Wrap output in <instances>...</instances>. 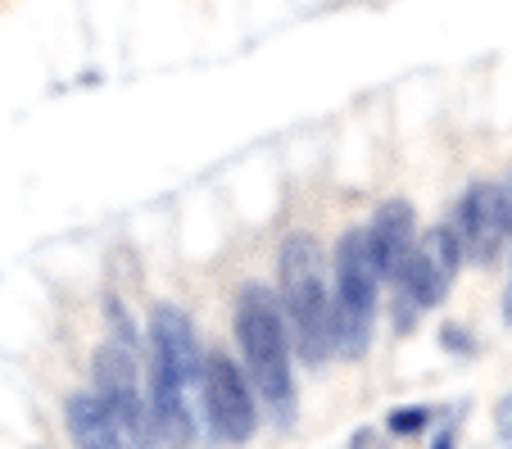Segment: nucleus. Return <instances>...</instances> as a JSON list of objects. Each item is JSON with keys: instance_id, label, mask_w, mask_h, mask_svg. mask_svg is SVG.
I'll return each mask as SVG.
<instances>
[{"instance_id": "nucleus-12", "label": "nucleus", "mask_w": 512, "mask_h": 449, "mask_svg": "<svg viewBox=\"0 0 512 449\" xmlns=\"http://www.w3.org/2000/svg\"><path fill=\"white\" fill-rule=\"evenodd\" d=\"M494 431H499V440L512 449V395H503L499 409H494Z\"/></svg>"}, {"instance_id": "nucleus-7", "label": "nucleus", "mask_w": 512, "mask_h": 449, "mask_svg": "<svg viewBox=\"0 0 512 449\" xmlns=\"http://www.w3.org/2000/svg\"><path fill=\"white\" fill-rule=\"evenodd\" d=\"M254 381L245 363L232 354L213 350L204 354V381H200V409L209 422L213 445H245L259 431V400H254Z\"/></svg>"}, {"instance_id": "nucleus-10", "label": "nucleus", "mask_w": 512, "mask_h": 449, "mask_svg": "<svg viewBox=\"0 0 512 449\" xmlns=\"http://www.w3.org/2000/svg\"><path fill=\"white\" fill-rule=\"evenodd\" d=\"M64 418H68V436H73L78 449H127L123 427H118V418L109 413V404L96 391L68 395Z\"/></svg>"}, {"instance_id": "nucleus-5", "label": "nucleus", "mask_w": 512, "mask_h": 449, "mask_svg": "<svg viewBox=\"0 0 512 449\" xmlns=\"http://www.w3.org/2000/svg\"><path fill=\"white\" fill-rule=\"evenodd\" d=\"M109 336L105 345L96 350V395L109 404V413L123 427L127 449H155V413H150V395L141 386V368H136V336L127 327L123 309L109 304Z\"/></svg>"}, {"instance_id": "nucleus-8", "label": "nucleus", "mask_w": 512, "mask_h": 449, "mask_svg": "<svg viewBox=\"0 0 512 449\" xmlns=\"http://www.w3.org/2000/svg\"><path fill=\"white\" fill-rule=\"evenodd\" d=\"M458 241H463L467 264H494L503 250V241L512 236V205H508V191L499 182H476L463 191L458 200Z\"/></svg>"}, {"instance_id": "nucleus-6", "label": "nucleus", "mask_w": 512, "mask_h": 449, "mask_svg": "<svg viewBox=\"0 0 512 449\" xmlns=\"http://www.w3.org/2000/svg\"><path fill=\"white\" fill-rule=\"evenodd\" d=\"M463 259L467 254H463V241H458L454 223L431 227L426 236H417L404 268L390 277V282H395V304H390V313H395L399 332H413L417 318L454 291V277H458V268H463Z\"/></svg>"}, {"instance_id": "nucleus-4", "label": "nucleus", "mask_w": 512, "mask_h": 449, "mask_svg": "<svg viewBox=\"0 0 512 449\" xmlns=\"http://www.w3.org/2000/svg\"><path fill=\"white\" fill-rule=\"evenodd\" d=\"M381 273L372 232L354 227L336 245V354L340 359H363L377 327V300H381Z\"/></svg>"}, {"instance_id": "nucleus-11", "label": "nucleus", "mask_w": 512, "mask_h": 449, "mask_svg": "<svg viewBox=\"0 0 512 449\" xmlns=\"http://www.w3.org/2000/svg\"><path fill=\"white\" fill-rule=\"evenodd\" d=\"M386 422H390V431H395V436H417V431L431 422V409H426V404H413V409H395Z\"/></svg>"}, {"instance_id": "nucleus-2", "label": "nucleus", "mask_w": 512, "mask_h": 449, "mask_svg": "<svg viewBox=\"0 0 512 449\" xmlns=\"http://www.w3.org/2000/svg\"><path fill=\"white\" fill-rule=\"evenodd\" d=\"M236 345H241V363L250 372L263 409L272 413L277 427H290L300 413L295 372H290V323L268 286L250 282L236 295Z\"/></svg>"}, {"instance_id": "nucleus-9", "label": "nucleus", "mask_w": 512, "mask_h": 449, "mask_svg": "<svg viewBox=\"0 0 512 449\" xmlns=\"http://www.w3.org/2000/svg\"><path fill=\"white\" fill-rule=\"evenodd\" d=\"M372 250H377V264H381V273H386V282L404 268V259L413 254V245H417V214H413V205L408 200H386V205L377 209V218H372Z\"/></svg>"}, {"instance_id": "nucleus-3", "label": "nucleus", "mask_w": 512, "mask_h": 449, "mask_svg": "<svg viewBox=\"0 0 512 449\" xmlns=\"http://www.w3.org/2000/svg\"><path fill=\"white\" fill-rule=\"evenodd\" d=\"M277 277H281V309H286L290 336L304 363H327L336 354V304L327 291V250L318 236L295 232L281 241L277 254Z\"/></svg>"}, {"instance_id": "nucleus-13", "label": "nucleus", "mask_w": 512, "mask_h": 449, "mask_svg": "<svg viewBox=\"0 0 512 449\" xmlns=\"http://www.w3.org/2000/svg\"><path fill=\"white\" fill-rule=\"evenodd\" d=\"M503 323H512V282H508V291H503Z\"/></svg>"}, {"instance_id": "nucleus-1", "label": "nucleus", "mask_w": 512, "mask_h": 449, "mask_svg": "<svg viewBox=\"0 0 512 449\" xmlns=\"http://www.w3.org/2000/svg\"><path fill=\"white\" fill-rule=\"evenodd\" d=\"M204 381V354L195 327L177 304H159L150 318V413L173 449L195 445V395Z\"/></svg>"}, {"instance_id": "nucleus-14", "label": "nucleus", "mask_w": 512, "mask_h": 449, "mask_svg": "<svg viewBox=\"0 0 512 449\" xmlns=\"http://www.w3.org/2000/svg\"><path fill=\"white\" fill-rule=\"evenodd\" d=\"M435 449H454V436H445V440H440V445H435Z\"/></svg>"}]
</instances>
